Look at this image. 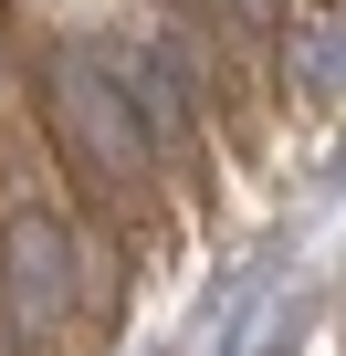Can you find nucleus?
Segmentation results:
<instances>
[{
	"mask_svg": "<svg viewBox=\"0 0 346 356\" xmlns=\"http://www.w3.org/2000/svg\"><path fill=\"white\" fill-rule=\"evenodd\" d=\"M53 136L74 147V168L95 178V189H126V178H147V157H157V136H147L116 53H63L53 63Z\"/></svg>",
	"mask_w": 346,
	"mask_h": 356,
	"instance_id": "nucleus-1",
	"label": "nucleus"
},
{
	"mask_svg": "<svg viewBox=\"0 0 346 356\" xmlns=\"http://www.w3.org/2000/svg\"><path fill=\"white\" fill-rule=\"evenodd\" d=\"M116 74H126V95H136V115H147V136H157V147H179V136H189V95H179V74H168V63L116 53Z\"/></svg>",
	"mask_w": 346,
	"mask_h": 356,
	"instance_id": "nucleus-3",
	"label": "nucleus"
},
{
	"mask_svg": "<svg viewBox=\"0 0 346 356\" xmlns=\"http://www.w3.org/2000/svg\"><path fill=\"white\" fill-rule=\"evenodd\" d=\"M0 293H11L22 335H53L74 314V241L53 210H11L0 220Z\"/></svg>",
	"mask_w": 346,
	"mask_h": 356,
	"instance_id": "nucleus-2",
	"label": "nucleus"
},
{
	"mask_svg": "<svg viewBox=\"0 0 346 356\" xmlns=\"http://www.w3.org/2000/svg\"><path fill=\"white\" fill-rule=\"evenodd\" d=\"M22 346V314H11V293H0V356H11Z\"/></svg>",
	"mask_w": 346,
	"mask_h": 356,
	"instance_id": "nucleus-4",
	"label": "nucleus"
}]
</instances>
